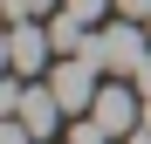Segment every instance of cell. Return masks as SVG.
<instances>
[{
  "mask_svg": "<svg viewBox=\"0 0 151 144\" xmlns=\"http://www.w3.org/2000/svg\"><path fill=\"white\" fill-rule=\"evenodd\" d=\"M83 55L103 69V76H124V82H131L137 69L151 62V28H137V21H124V14H117V21H103V28L89 34Z\"/></svg>",
  "mask_w": 151,
  "mask_h": 144,
  "instance_id": "cell-1",
  "label": "cell"
},
{
  "mask_svg": "<svg viewBox=\"0 0 151 144\" xmlns=\"http://www.w3.org/2000/svg\"><path fill=\"white\" fill-rule=\"evenodd\" d=\"M96 76H103V69H96L89 55H55V69H48V89L62 96V110H69V117H89L96 89H103Z\"/></svg>",
  "mask_w": 151,
  "mask_h": 144,
  "instance_id": "cell-2",
  "label": "cell"
},
{
  "mask_svg": "<svg viewBox=\"0 0 151 144\" xmlns=\"http://www.w3.org/2000/svg\"><path fill=\"white\" fill-rule=\"evenodd\" d=\"M48 55H55L48 28H35V21H14V34H7V69H14V76H35Z\"/></svg>",
  "mask_w": 151,
  "mask_h": 144,
  "instance_id": "cell-3",
  "label": "cell"
},
{
  "mask_svg": "<svg viewBox=\"0 0 151 144\" xmlns=\"http://www.w3.org/2000/svg\"><path fill=\"white\" fill-rule=\"evenodd\" d=\"M14 117H21V124H28L35 137H55V124H62L69 110H62V96L48 89V82H35L28 96H21V110H14Z\"/></svg>",
  "mask_w": 151,
  "mask_h": 144,
  "instance_id": "cell-4",
  "label": "cell"
},
{
  "mask_svg": "<svg viewBox=\"0 0 151 144\" xmlns=\"http://www.w3.org/2000/svg\"><path fill=\"white\" fill-rule=\"evenodd\" d=\"M69 144H110V130L96 117H69Z\"/></svg>",
  "mask_w": 151,
  "mask_h": 144,
  "instance_id": "cell-5",
  "label": "cell"
},
{
  "mask_svg": "<svg viewBox=\"0 0 151 144\" xmlns=\"http://www.w3.org/2000/svg\"><path fill=\"white\" fill-rule=\"evenodd\" d=\"M62 0H7V21H35V14H55Z\"/></svg>",
  "mask_w": 151,
  "mask_h": 144,
  "instance_id": "cell-6",
  "label": "cell"
},
{
  "mask_svg": "<svg viewBox=\"0 0 151 144\" xmlns=\"http://www.w3.org/2000/svg\"><path fill=\"white\" fill-rule=\"evenodd\" d=\"M0 144H41V137L21 124V117H0Z\"/></svg>",
  "mask_w": 151,
  "mask_h": 144,
  "instance_id": "cell-7",
  "label": "cell"
},
{
  "mask_svg": "<svg viewBox=\"0 0 151 144\" xmlns=\"http://www.w3.org/2000/svg\"><path fill=\"white\" fill-rule=\"evenodd\" d=\"M117 14L124 21H151V0H117Z\"/></svg>",
  "mask_w": 151,
  "mask_h": 144,
  "instance_id": "cell-8",
  "label": "cell"
},
{
  "mask_svg": "<svg viewBox=\"0 0 151 144\" xmlns=\"http://www.w3.org/2000/svg\"><path fill=\"white\" fill-rule=\"evenodd\" d=\"M124 144H151V130H144V124H137V130H131V137H124Z\"/></svg>",
  "mask_w": 151,
  "mask_h": 144,
  "instance_id": "cell-9",
  "label": "cell"
},
{
  "mask_svg": "<svg viewBox=\"0 0 151 144\" xmlns=\"http://www.w3.org/2000/svg\"><path fill=\"white\" fill-rule=\"evenodd\" d=\"M144 130H151V96H144Z\"/></svg>",
  "mask_w": 151,
  "mask_h": 144,
  "instance_id": "cell-10",
  "label": "cell"
}]
</instances>
